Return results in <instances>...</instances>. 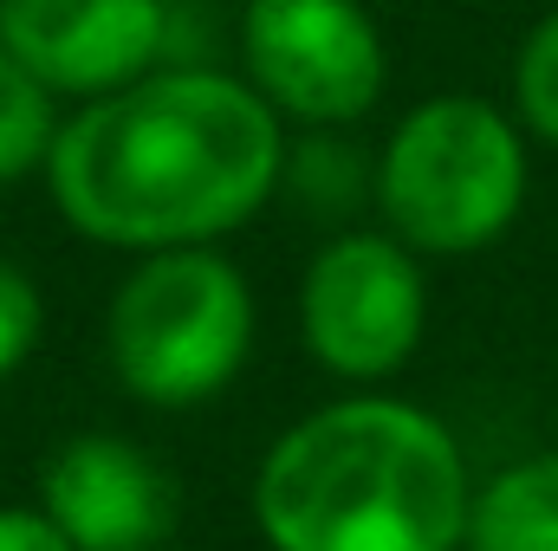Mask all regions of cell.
I'll return each mask as SVG.
<instances>
[{"instance_id":"6da1fadb","label":"cell","mask_w":558,"mask_h":551,"mask_svg":"<svg viewBox=\"0 0 558 551\" xmlns=\"http://www.w3.org/2000/svg\"><path fill=\"white\" fill-rule=\"evenodd\" d=\"M46 188L92 247H215L286 188V118L241 72L156 65L59 124Z\"/></svg>"},{"instance_id":"52a82bcc","label":"cell","mask_w":558,"mask_h":551,"mask_svg":"<svg viewBox=\"0 0 558 551\" xmlns=\"http://www.w3.org/2000/svg\"><path fill=\"white\" fill-rule=\"evenodd\" d=\"M0 46L52 98H105L162 65L169 0H0Z\"/></svg>"},{"instance_id":"30bf717a","label":"cell","mask_w":558,"mask_h":551,"mask_svg":"<svg viewBox=\"0 0 558 551\" xmlns=\"http://www.w3.org/2000/svg\"><path fill=\"white\" fill-rule=\"evenodd\" d=\"M59 98L0 46V188L26 182L46 169L52 143H59Z\"/></svg>"},{"instance_id":"8fae6325","label":"cell","mask_w":558,"mask_h":551,"mask_svg":"<svg viewBox=\"0 0 558 551\" xmlns=\"http://www.w3.org/2000/svg\"><path fill=\"white\" fill-rule=\"evenodd\" d=\"M513 118L526 124V137L558 149V7L520 39V59H513Z\"/></svg>"},{"instance_id":"3957f363","label":"cell","mask_w":558,"mask_h":551,"mask_svg":"<svg viewBox=\"0 0 558 551\" xmlns=\"http://www.w3.org/2000/svg\"><path fill=\"white\" fill-rule=\"evenodd\" d=\"M526 124L474 91L422 98L384 137L377 156V208L397 241L422 260H461L494 247L526 208Z\"/></svg>"},{"instance_id":"9c48e42d","label":"cell","mask_w":558,"mask_h":551,"mask_svg":"<svg viewBox=\"0 0 558 551\" xmlns=\"http://www.w3.org/2000/svg\"><path fill=\"white\" fill-rule=\"evenodd\" d=\"M461 551H558V448L526 454L474 487Z\"/></svg>"},{"instance_id":"277c9868","label":"cell","mask_w":558,"mask_h":551,"mask_svg":"<svg viewBox=\"0 0 558 551\" xmlns=\"http://www.w3.org/2000/svg\"><path fill=\"white\" fill-rule=\"evenodd\" d=\"M254 285L215 247H162L111 292L105 357L149 409L215 403L254 357Z\"/></svg>"},{"instance_id":"ba28073f","label":"cell","mask_w":558,"mask_h":551,"mask_svg":"<svg viewBox=\"0 0 558 551\" xmlns=\"http://www.w3.org/2000/svg\"><path fill=\"white\" fill-rule=\"evenodd\" d=\"M39 513L78 551H149L169 546L175 480L131 434H72L39 467Z\"/></svg>"},{"instance_id":"7c38bea8","label":"cell","mask_w":558,"mask_h":551,"mask_svg":"<svg viewBox=\"0 0 558 551\" xmlns=\"http://www.w3.org/2000/svg\"><path fill=\"white\" fill-rule=\"evenodd\" d=\"M39 338H46V292L33 285L26 267L0 260V383L26 370Z\"/></svg>"},{"instance_id":"8992f818","label":"cell","mask_w":558,"mask_h":551,"mask_svg":"<svg viewBox=\"0 0 558 551\" xmlns=\"http://www.w3.org/2000/svg\"><path fill=\"white\" fill-rule=\"evenodd\" d=\"M241 78L286 124L344 131L377 111L390 85V46L364 0H247Z\"/></svg>"},{"instance_id":"7a4b0ae2","label":"cell","mask_w":558,"mask_h":551,"mask_svg":"<svg viewBox=\"0 0 558 551\" xmlns=\"http://www.w3.org/2000/svg\"><path fill=\"white\" fill-rule=\"evenodd\" d=\"M474 474L441 415L357 390L299 415L254 467L274 551H461Z\"/></svg>"},{"instance_id":"5bb4252c","label":"cell","mask_w":558,"mask_h":551,"mask_svg":"<svg viewBox=\"0 0 558 551\" xmlns=\"http://www.w3.org/2000/svg\"><path fill=\"white\" fill-rule=\"evenodd\" d=\"M149 551H175V546H149Z\"/></svg>"},{"instance_id":"5b68a950","label":"cell","mask_w":558,"mask_h":551,"mask_svg":"<svg viewBox=\"0 0 558 551\" xmlns=\"http://www.w3.org/2000/svg\"><path fill=\"white\" fill-rule=\"evenodd\" d=\"M428 331V279L422 254L390 228L331 234L299 279V338L312 364L338 383H390L410 370Z\"/></svg>"},{"instance_id":"4fadbf2b","label":"cell","mask_w":558,"mask_h":551,"mask_svg":"<svg viewBox=\"0 0 558 551\" xmlns=\"http://www.w3.org/2000/svg\"><path fill=\"white\" fill-rule=\"evenodd\" d=\"M0 551H78V546L33 500V506H0Z\"/></svg>"}]
</instances>
